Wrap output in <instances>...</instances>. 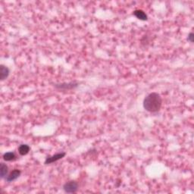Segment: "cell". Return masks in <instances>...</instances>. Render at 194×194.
<instances>
[{
	"mask_svg": "<svg viewBox=\"0 0 194 194\" xmlns=\"http://www.w3.org/2000/svg\"><path fill=\"white\" fill-rule=\"evenodd\" d=\"M143 105V108L149 112H157L161 109V107H162V97L157 93H152L146 97Z\"/></svg>",
	"mask_w": 194,
	"mask_h": 194,
	"instance_id": "obj_1",
	"label": "cell"
},
{
	"mask_svg": "<svg viewBox=\"0 0 194 194\" xmlns=\"http://www.w3.org/2000/svg\"><path fill=\"white\" fill-rule=\"evenodd\" d=\"M63 190L68 193H76L78 190V184L74 181H68L63 185Z\"/></svg>",
	"mask_w": 194,
	"mask_h": 194,
	"instance_id": "obj_2",
	"label": "cell"
},
{
	"mask_svg": "<svg viewBox=\"0 0 194 194\" xmlns=\"http://www.w3.org/2000/svg\"><path fill=\"white\" fill-rule=\"evenodd\" d=\"M78 86V83L75 82H71V83H56L55 84V87L58 90H72L76 88Z\"/></svg>",
	"mask_w": 194,
	"mask_h": 194,
	"instance_id": "obj_3",
	"label": "cell"
},
{
	"mask_svg": "<svg viewBox=\"0 0 194 194\" xmlns=\"http://www.w3.org/2000/svg\"><path fill=\"white\" fill-rule=\"evenodd\" d=\"M65 155H66L65 153H57V154L55 155H53V156H49V157L46 158V161H45V164H49L57 162V161L60 160V159H62V158H64Z\"/></svg>",
	"mask_w": 194,
	"mask_h": 194,
	"instance_id": "obj_4",
	"label": "cell"
},
{
	"mask_svg": "<svg viewBox=\"0 0 194 194\" xmlns=\"http://www.w3.org/2000/svg\"><path fill=\"white\" fill-rule=\"evenodd\" d=\"M21 174V171L18 170V169H15V170L12 171V172H10L9 175H7V177L5 178L6 181H7V182H12V181H15V180H17L19 178Z\"/></svg>",
	"mask_w": 194,
	"mask_h": 194,
	"instance_id": "obj_5",
	"label": "cell"
},
{
	"mask_svg": "<svg viewBox=\"0 0 194 194\" xmlns=\"http://www.w3.org/2000/svg\"><path fill=\"white\" fill-rule=\"evenodd\" d=\"M9 73H10V71H9V68L5 65H1V66H0V79H1V80H5L9 77Z\"/></svg>",
	"mask_w": 194,
	"mask_h": 194,
	"instance_id": "obj_6",
	"label": "cell"
},
{
	"mask_svg": "<svg viewBox=\"0 0 194 194\" xmlns=\"http://www.w3.org/2000/svg\"><path fill=\"white\" fill-rule=\"evenodd\" d=\"M133 15H134L136 18L141 20V21H146V20L148 19V16H147L146 14L143 10H139V9L135 10L134 12H133Z\"/></svg>",
	"mask_w": 194,
	"mask_h": 194,
	"instance_id": "obj_7",
	"label": "cell"
},
{
	"mask_svg": "<svg viewBox=\"0 0 194 194\" xmlns=\"http://www.w3.org/2000/svg\"><path fill=\"white\" fill-rule=\"evenodd\" d=\"M30 146L27 144H21L18 147V153L21 156H25L30 152Z\"/></svg>",
	"mask_w": 194,
	"mask_h": 194,
	"instance_id": "obj_8",
	"label": "cell"
},
{
	"mask_svg": "<svg viewBox=\"0 0 194 194\" xmlns=\"http://www.w3.org/2000/svg\"><path fill=\"white\" fill-rule=\"evenodd\" d=\"M8 173H9V168L4 163H1L0 166V176L1 178H5L7 177Z\"/></svg>",
	"mask_w": 194,
	"mask_h": 194,
	"instance_id": "obj_9",
	"label": "cell"
},
{
	"mask_svg": "<svg viewBox=\"0 0 194 194\" xmlns=\"http://www.w3.org/2000/svg\"><path fill=\"white\" fill-rule=\"evenodd\" d=\"M3 159L6 162H11V161L15 160V158H16V156L14 153L12 152H9V153H5L2 156Z\"/></svg>",
	"mask_w": 194,
	"mask_h": 194,
	"instance_id": "obj_10",
	"label": "cell"
},
{
	"mask_svg": "<svg viewBox=\"0 0 194 194\" xmlns=\"http://www.w3.org/2000/svg\"><path fill=\"white\" fill-rule=\"evenodd\" d=\"M187 40H188V41H190V43H193V42L194 41V34H193V33H190V34H189Z\"/></svg>",
	"mask_w": 194,
	"mask_h": 194,
	"instance_id": "obj_11",
	"label": "cell"
}]
</instances>
